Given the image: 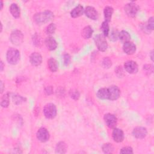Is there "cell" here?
<instances>
[{
	"label": "cell",
	"instance_id": "1",
	"mask_svg": "<svg viewBox=\"0 0 154 154\" xmlns=\"http://www.w3.org/2000/svg\"><path fill=\"white\" fill-rule=\"evenodd\" d=\"M54 17V13L49 10L35 13L33 17L34 20L38 25H42L52 20Z\"/></svg>",
	"mask_w": 154,
	"mask_h": 154
},
{
	"label": "cell",
	"instance_id": "2",
	"mask_svg": "<svg viewBox=\"0 0 154 154\" xmlns=\"http://www.w3.org/2000/svg\"><path fill=\"white\" fill-rule=\"evenodd\" d=\"M6 58L9 64H16L20 60V52L17 49L11 48L7 52Z\"/></svg>",
	"mask_w": 154,
	"mask_h": 154
},
{
	"label": "cell",
	"instance_id": "3",
	"mask_svg": "<svg viewBox=\"0 0 154 154\" xmlns=\"http://www.w3.org/2000/svg\"><path fill=\"white\" fill-rule=\"evenodd\" d=\"M94 40L96 47L100 51L104 52L107 49L108 43L106 40V37H105L102 34L96 35L94 38Z\"/></svg>",
	"mask_w": 154,
	"mask_h": 154
},
{
	"label": "cell",
	"instance_id": "4",
	"mask_svg": "<svg viewBox=\"0 0 154 154\" xmlns=\"http://www.w3.org/2000/svg\"><path fill=\"white\" fill-rule=\"evenodd\" d=\"M57 110L56 106L52 103H47L43 108V114L46 118L52 119L57 116Z\"/></svg>",
	"mask_w": 154,
	"mask_h": 154
},
{
	"label": "cell",
	"instance_id": "5",
	"mask_svg": "<svg viewBox=\"0 0 154 154\" xmlns=\"http://www.w3.org/2000/svg\"><path fill=\"white\" fill-rule=\"evenodd\" d=\"M11 42L14 45H20L23 40V35L19 30H14L11 32L10 37Z\"/></svg>",
	"mask_w": 154,
	"mask_h": 154
},
{
	"label": "cell",
	"instance_id": "6",
	"mask_svg": "<svg viewBox=\"0 0 154 154\" xmlns=\"http://www.w3.org/2000/svg\"><path fill=\"white\" fill-rule=\"evenodd\" d=\"M138 11V5L133 2L126 4L125 5V11L126 14L131 17H134Z\"/></svg>",
	"mask_w": 154,
	"mask_h": 154
},
{
	"label": "cell",
	"instance_id": "7",
	"mask_svg": "<svg viewBox=\"0 0 154 154\" xmlns=\"http://www.w3.org/2000/svg\"><path fill=\"white\" fill-rule=\"evenodd\" d=\"M108 88V100H115L119 99L120 96V90L119 88L116 85L109 86Z\"/></svg>",
	"mask_w": 154,
	"mask_h": 154
},
{
	"label": "cell",
	"instance_id": "8",
	"mask_svg": "<svg viewBox=\"0 0 154 154\" xmlns=\"http://www.w3.org/2000/svg\"><path fill=\"white\" fill-rule=\"evenodd\" d=\"M103 119L106 125L108 128H112V129H114L116 128L117 123V119L116 116L111 113H107L105 114L103 117Z\"/></svg>",
	"mask_w": 154,
	"mask_h": 154
},
{
	"label": "cell",
	"instance_id": "9",
	"mask_svg": "<svg viewBox=\"0 0 154 154\" xmlns=\"http://www.w3.org/2000/svg\"><path fill=\"white\" fill-rule=\"evenodd\" d=\"M124 68L130 74H134L138 72V67L137 63L132 60H129L125 63Z\"/></svg>",
	"mask_w": 154,
	"mask_h": 154
},
{
	"label": "cell",
	"instance_id": "10",
	"mask_svg": "<svg viewBox=\"0 0 154 154\" xmlns=\"http://www.w3.org/2000/svg\"><path fill=\"white\" fill-rule=\"evenodd\" d=\"M37 138L41 142L45 143L49 140L50 135L48 131L45 128H40L36 133Z\"/></svg>",
	"mask_w": 154,
	"mask_h": 154
},
{
	"label": "cell",
	"instance_id": "11",
	"mask_svg": "<svg viewBox=\"0 0 154 154\" xmlns=\"http://www.w3.org/2000/svg\"><path fill=\"white\" fill-rule=\"evenodd\" d=\"M147 131L144 127L138 126L135 128L132 131V135L137 138L143 139L147 135Z\"/></svg>",
	"mask_w": 154,
	"mask_h": 154
},
{
	"label": "cell",
	"instance_id": "12",
	"mask_svg": "<svg viewBox=\"0 0 154 154\" xmlns=\"http://www.w3.org/2000/svg\"><path fill=\"white\" fill-rule=\"evenodd\" d=\"M112 137L114 141L117 143H120L123 141L125 135L123 131L119 128H114L112 132Z\"/></svg>",
	"mask_w": 154,
	"mask_h": 154
},
{
	"label": "cell",
	"instance_id": "13",
	"mask_svg": "<svg viewBox=\"0 0 154 154\" xmlns=\"http://www.w3.org/2000/svg\"><path fill=\"white\" fill-rule=\"evenodd\" d=\"M29 61L34 66H38L41 64L42 62V57L40 54L38 52H33L29 57Z\"/></svg>",
	"mask_w": 154,
	"mask_h": 154
},
{
	"label": "cell",
	"instance_id": "14",
	"mask_svg": "<svg viewBox=\"0 0 154 154\" xmlns=\"http://www.w3.org/2000/svg\"><path fill=\"white\" fill-rule=\"evenodd\" d=\"M84 13L92 20H97L98 18V13L93 7L87 6L84 10Z\"/></svg>",
	"mask_w": 154,
	"mask_h": 154
},
{
	"label": "cell",
	"instance_id": "15",
	"mask_svg": "<svg viewBox=\"0 0 154 154\" xmlns=\"http://www.w3.org/2000/svg\"><path fill=\"white\" fill-rule=\"evenodd\" d=\"M136 46L134 43L131 42H128L123 43V50L124 52L128 55H132L136 51Z\"/></svg>",
	"mask_w": 154,
	"mask_h": 154
},
{
	"label": "cell",
	"instance_id": "16",
	"mask_svg": "<svg viewBox=\"0 0 154 154\" xmlns=\"http://www.w3.org/2000/svg\"><path fill=\"white\" fill-rule=\"evenodd\" d=\"M45 44L49 51H54L56 49L58 46L57 41L54 39V38L51 36L46 38L45 40Z\"/></svg>",
	"mask_w": 154,
	"mask_h": 154
},
{
	"label": "cell",
	"instance_id": "17",
	"mask_svg": "<svg viewBox=\"0 0 154 154\" xmlns=\"http://www.w3.org/2000/svg\"><path fill=\"white\" fill-rule=\"evenodd\" d=\"M84 13V7L81 5L79 4L70 11V16L73 18H76L82 16Z\"/></svg>",
	"mask_w": 154,
	"mask_h": 154
},
{
	"label": "cell",
	"instance_id": "18",
	"mask_svg": "<svg viewBox=\"0 0 154 154\" xmlns=\"http://www.w3.org/2000/svg\"><path fill=\"white\" fill-rule=\"evenodd\" d=\"M10 11L11 14V15L15 17V18H18L20 16V10L19 7L17 5V4L13 3L11 4L10 7Z\"/></svg>",
	"mask_w": 154,
	"mask_h": 154
},
{
	"label": "cell",
	"instance_id": "19",
	"mask_svg": "<svg viewBox=\"0 0 154 154\" xmlns=\"http://www.w3.org/2000/svg\"><path fill=\"white\" fill-rule=\"evenodd\" d=\"M113 11H114V9L112 8V7L110 6H106L105 7L103 10L105 21L107 22H109L111 21Z\"/></svg>",
	"mask_w": 154,
	"mask_h": 154
},
{
	"label": "cell",
	"instance_id": "20",
	"mask_svg": "<svg viewBox=\"0 0 154 154\" xmlns=\"http://www.w3.org/2000/svg\"><path fill=\"white\" fill-rule=\"evenodd\" d=\"M48 66L52 72H55L58 70V64L55 58H50L48 60Z\"/></svg>",
	"mask_w": 154,
	"mask_h": 154
},
{
	"label": "cell",
	"instance_id": "21",
	"mask_svg": "<svg viewBox=\"0 0 154 154\" xmlns=\"http://www.w3.org/2000/svg\"><path fill=\"white\" fill-rule=\"evenodd\" d=\"M93 33V29L92 27L90 26H86L83 28L81 35L84 38L88 39L91 37Z\"/></svg>",
	"mask_w": 154,
	"mask_h": 154
},
{
	"label": "cell",
	"instance_id": "22",
	"mask_svg": "<svg viewBox=\"0 0 154 154\" xmlns=\"http://www.w3.org/2000/svg\"><path fill=\"white\" fill-rule=\"evenodd\" d=\"M119 39L122 43H125L126 42H129L131 39V35L128 32L123 30L120 31L119 34Z\"/></svg>",
	"mask_w": 154,
	"mask_h": 154
},
{
	"label": "cell",
	"instance_id": "23",
	"mask_svg": "<svg viewBox=\"0 0 154 154\" xmlns=\"http://www.w3.org/2000/svg\"><path fill=\"white\" fill-rule=\"evenodd\" d=\"M97 97L100 99H108V88H100L97 93Z\"/></svg>",
	"mask_w": 154,
	"mask_h": 154
},
{
	"label": "cell",
	"instance_id": "24",
	"mask_svg": "<svg viewBox=\"0 0 154 154\" xmlns=\"http://www.w3.org/2000/svg\"><path fill=\"white\" fill-rule=\"evenodd\" d=\"M66 144L63 141H60L56 145L55 152L58 153H64L66 152Z\"/></svg>",
	"mask_w": 154,
	"mask_h": 154
},
{
	"label": "cell",
	"instance_id": "25",
	"mask_svg": "<svg viewBox=\"0 0 154 154\" xmlns=\"http://www.w3.org/2000/svg\"><path fill=\"white\" fill-rule=\"evenodd\" d=\"M100 29H101V30L102 31V34L105 37L108 36V35L109 34V27L108 22H107L106 21H103L102 23V25H101V26H100Z\"/></svg>",
	"mask_w": 154,
	"mask_h": 154
},
{
	"label": "cell",
	"instance_id": "26",
	"mask_svg": "<svg viewBox=\"0 0 154 154\" xmlns=\"http://www.w3.org/2000/svg\"><path fill=\"white\" fill-rule=\"evenodd\" d=\"M102 150L105 153H111L114 151V146L111 143H105L102 147Z\"/></svg>",
	"mask_w": 154,
	"mask_h": 154
},
{
	"label": "cell",
	"instance_id": "27",
	"mask_svg": "<svg viewBox=\"0 0 154 154\" xmlns=\"http://www.w3.org/2000/svg\"><path fill=\"white\" fill-rule=\"evenodd\" d=\"M9 102H10V98H9V94L6 93L5 94L2 99H1V105L3 108H7L9 105Z\"/></svg>",
	"mask_w": 154,
	"mask_h": 154
},
{
	"label": "cell",
	"instance_id": "28",
	"mask_svg": "<svg viewBox=\"0 0 154 154\" xmlns=\"http://www.w3.org/2000/svg\"><path fill=\"white\" fill-rule=\"evenodd\" d=\"M12 98H13V102L16 105L20 104V103L25 102L26 100L25 98L21 96H19V95H14V96H13Z\"/></svg>",
	"mask_w": 154,
	"mask_h": 154
},
{
	"label": "cell",
	"instance_id": "29",
	"mask_svg": "<svg viewBox=\"0 0 154 154\" xmlns=\"http://www.w3.org/2000/svg\"><path fill=\"white\" fill-rule=\"evenodd\" d=\"M56 29V26L54 23H50L46 28V32L48 35L53 34Z\"/></svg>",
	"mask_w": 154,
	"mask_h": 154
},
{
	"label": "cell",
	"instance_id": "30",
	"mask_svg": "<svg viewBox=\"0 0 154 154\" xmlns=\"http://www.w3.org/2000/svg\"><path fill=\"white\" fill-rule=\"evenodd\" d=\"M119 32H118L117 30H112L111 32L110 35H109L110 40H111L112 42L116 41L119 38Z\"/></svg>",
	"mask_w": 154,
	"mask_h": 154
},
{
	"label": "cell",
	"instance_id": "31",
	"mask_svg": "<svg viewBox=\"0 0 154 154\" xmlns=\"http://www.w3.org/2000/svg\"><path fill=\"white\" fill-rule=\"evenodd\" d=\"M112 63L111 60L108 57H105L102 61V66L104 68H109L111 66Z\"/></svg>",
	"mask_w": 154,
	"mask_h": 154
},
{
	"label": "cell",
	"instance_id": "32",
	"mask_svg": "<svg viewBox=\"0 0 154 154\" xmlns=\"http://www.w3.org/2000/svg\"><path fill=\"white\" fill-rule=\"evenodd\" d=\"M146 28L147 29H148L149 31H152L153 29V17H150L147 23V25H146Z\"/></svg>",
	"mask_w": 154,
	"mask_h": 154
},
{
	"label": "cell",
	"instance_id": "33",
	"mask_svg": "<svg viewBox=\"0 0 154 154\" xmlns=\"http://www.w3.org/2000/svg\"><path fill=\"white\" fill-rule=\"evenodd\" d=\"M120 153H133V149L131 147L129 146H126L123 147L120 151Z\"/></svg>",
	"mask_w": 154,
	"mask_h": 154
},
{
	"label": "cell",
	"instance_id": "34",
	"mask_svg": "<svg viewBox=\"0 0 154 154\" xmlns=\"http://www.w3.org/2000/svg\"><path fill=\"white\" fill-rule=\"evenodd\" d=\"M70 97H71L72 99H75V100H77V99H78V98L79 97L80 94H79V93L78 92V91L73 90H72V91H70Z\"/></svg>",
	"mask_w": 154,
	"mask_h": 154
},
{
	"label": "cell",
	"instance_id": "35",
	"mask_svg": "<svg viewBox=\"0 0 154 154\" xmlns=\"http://www.w3.org/2000/svg\"><path fill=\"white\" fill-rule=\"evenodd\" d=\"M63 60L64 64L66 66H67L70 62V56L68 54H65L63 56Z\"/></svg>",
	"mask_w": 154,
	"mask_h": 154
},
{
	"label": "cell",
	"instance_id": "36",
	"mask_svg": "<svg viewBox=\"0 0 154 154\" xmlns=\"http://www.w3.org/2000/svg\"><path fill=\"white\" fill-rule=\"evenodd\" d=\"M144 70H145L146 73H152L153 72V66L152 64H147L144 66Z\"/></svg>",
	"mask_w": 154,
	"mask_h": 154
},
{
	"label": "cell",
	"instance_id": "37",
	"mask_svg": "<svg viewBox=\"0 0 154 154\" xmlns=\"http://www.w3.org/2000/svg\"><path fill=\"white\" fill-rule=\"evenodd\" d=\"M45 93H46L47 95H50V94H51L53 93V88H52L51 86L47 87L45 88Z\"/></svg>",
	"mask_w": 154,
	"mask_h": 154
},
{
	"label": "cell",
	"instance_id": "38",
	"mask_svg": "<svg viewBox=\"0 0 154 154\" xmlns=\"http://www.w3.org/2000/svg\"><path fill=\"white\" fill-rule=\"evenodd\" d=\"M4 90V84L2 83V81H1V93H2Z\"/></svg>",
	"mask_w": 154,
	"mask_h": 154
},
{
	"label": "cell",
	"instance_id": "39",
	"mask_svg": "<svg viewBox=\"0 0 154 154\" xmlns=\"http://www.w3.org/2000/svg\"><path fill=\"white\" fill-rule=\"evenodd\" d=\"M0 69H1V71H2L3 70V69H4V63L3 62L1 61V66H0Z\"/></svg>",
	"mask_w": 154,
	"mask_h": 154
},
{
	"label": "cell",
	"instance_id": "40",
	"mask_svg": "<svg viewBox=\"0 0 154 154\" xmlns=\"http://www.w3.org/2000/svg\"><path fill=\"white\" fill-rule=\"evenodd\" d=\"M153 51H152L151 52H150V58L152 60V61H153Z\"/></svg>",
	"mask_w": 154,
	"mask_h": 154
},
{
	"label": "cell",
	"instance_id": "41",
	"mask_svg": "<svg viewBox=\"0 0 154 154\" xmlns=\"http://www.w3.org/2000/svg\"><path fill=\"white\" fill-rule=\"evenodd\" d=\"M1 10H2V7H3V2H2V1H1Z\"/></svg>",
	"mask_w": 154,
	"mask_h": 154
}]
</instances>
